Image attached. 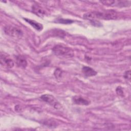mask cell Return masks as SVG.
<instances>
[{
	"label": "cell",
	"mask_w": 131,
	"mask_h": 131,
	"mask_svg": "<svg viewBox=\"0 0 131 131\" xmlns=\"http://www.w3.org/2000/svg\"><path fill=\"white\" fill-rule=\"evenodd\" d=\"M118 15L115 11L107 10L102 12L93 11L85 13L83 15V17L89 20H95L96 19H115L117 18Z\"/></svg>",
	"instance_id": "cell-1"
},
{
	"label": "cell",
	"mask_w": 131,
	"mask_h": 131,
	"mask_svg": "<svg viewBox=\"0 0 131 131\" xmlns=\"http://www.w3.org/2000/svg\"><path fill=\"white\" fill-rule=\"evenodd\" d=\"M52 51L56 56L63 57H72L74 55V51L71 48L62 45H56L52 49Z\"/></svg>",
	"instance_id": "cell-2"
},
{
	"label": "cell",
	"mask_w": 131,
	"mask_h": 131,
	"mask_svg": "<svg viewBox=\"0 0 131 131\" xmlns=\"http://www.w3.org/2000/svg\"><path fill=\"white\" fill-rule=\"evenodd\" d=\"M40 98L44 102L53 106L56 109H59L61 107V105L58 101L52 95L50 94H44L41 96Z\"/></svg>",
	"instance_id": "cell-3"
},
{
	"label": "cell",
	"mask_w": 131,
	"mask_h": 131,
	"mask_svg": "<svg viewBox=\"0 0 131 131\" xmlns=\"http://www.w3.org/2000/svg\"><path fill=\"white\" fill-rule=\"evenodd\" d=\"M4 31L6 34L15 37H21L23 35V31L19 28L12 26L5 27Z\"/></svg>",
	"instance_id": "cell-4"
},
{
	"label": "cell",
	"mask_w": 131,
	"mask_h": 131,
	"mask_svg": "<svg viewBox=\"0 0 131 131\" xmlns=\"http://www.w3.org/2000/svg\"><path fill=\"white\" fill-rule=\"evenodd\" d=\"M1 64L2 67L6 68H12L14 66L13 60L4 53H1Z\"/></svg>",
	"instance_id": "cell-5"
},
{
	"label": "cell",
	"mask_w": 131,
	"mask_h": 131,
	"mask_svg": "<svg viewBox=\"0 0 131 131\" xmlns=\"http://www.w3.org/2000/svg\"><path fill=\"white\" fill-rule=\"evenodd\" d=\"M32 9L33 13L39 17H42L46 14V12L43 8L37 4H34L32 7Z\"/></svg>",
	"instance_id": "cell-6"
},
{
	"label": "cell",
	"mask_w": 131,
	"mask_h": 131,
	"mask_svg": "<svg viewBox=\"0 0 131 131\" xmlns=\"http://www.w3.org/2000/svg\"><path fill=\"white\" fill-rule=\"evenodd\" d=\"M101 3H103L104 5H110V6H127L128 3H129V1H100Z\"/></svg>",
	"instance_id": "cell-7"
},
{
	"label": "cell",
	"mask_w": 131,
	"mask_h": 131,
	"mask_svg": "<svg viewBox=\"0 0 131 131\" xmlns=\"http://www.w3.org/2000/svg\"><path fill=\"white\" fill-rule=\"evenodd\" d=\"M15 62L16 64L21 68H25L27 66V61L26 58L21 55H17L15 57Z\"/></svg>",
	"instance_id": "cell-8"
},
{
	"label": "cell",
	"mask_w": 131,
	"mask_h": 131,
	"mask_svg": "<svg viewBox=\"0 0 131 131\" xmlns=\"http://www.w3.org/2000/svg\"><path fill=\"white\" fill-rule=\"evenodd\" d=\"M73 101L74 103L79 105H88L90 104V102L87 99L83 98L81 96H75L73 98Z\"/></svg>",
	"instance_id": "cell-9"
},
{
	"label": "cell",
	"mask_w": 131,
	"mask_h": 131,
	"mask_svg": "<svg viewBox=\"0 0 131 131\" xmlns=\"http://www.w3.org/2000/svg\"><path fill=\"white\" fill-rule=\"evenodd\" d=\"M24 19L26 21H27L28 23H29L34 29H35L36 30H37L38 31H41L43 28L42 25L41 24H40L38 22H36L34 20H31L30 19H28L27 18H24Z\"/></svg>",
	"instance_id": "cell-10"
},
{
	"label": "cell",
	"mask_w": 131,
	"mask_h": 131,
	"mask_svg": "<svg viewBox=\"0 0 131 131\" xmlns=\"http://www.w3.org/2000/svg\"><path fill=\"white\" fill-rule=\"evenodd\" d=\"M82 71L83 73L86 76H93L96 75L97 73L96 71H95L91 67L84 66L82 69Z\"/></svg>",
	"instance_id": "cell-11"
},
{
	"label": "cell",
	"mask_w": 131,
	"mask_h": 131,
	"mask_svg": "<svg viewBox=\"0 0 131 131\" xmlns=\"http://www.w3.org/2000/svg\"><path fill=\"white\" fill-rule=\"evenodd\" d=\"M56 22L63 24H70L74 22L73 20L71 19H63V18H59L57 20H56Z\"/></svg>",
	"instance_id": "cell-12"
},
{
	"label": "cell",
	"mask_w": 131,
	"mask_h": 131,
	"mask_svg": "<svg viewBox=\"0 0 131 131\" xmlns=\"http://www.w3.org/2000/svg\"><path fill=\"white\" fill-rule=\"evenodd\" d=\"M54 74L56 78H61V77L62 76V71L60 69L57 68L55 70Z\"/></svg>",
	"instance_id": "cell-13"
},
{
	"label": "cell",
	"mask_w": 131,
	"mask_h": 131,
	"mask_svg": "<svg viewBox=\"0 0 131 131\" xmlns=\"http://www.w3.org/2000/svg\"><path fill=\"white\" fill-rule=\"evenodd\" d=\"M116 93L118 95H120V96H123V90H122V89L121 86H118L117 88H116Z\"/></svg>",
	"instance_id": "cell-14"
},
{
	"label": "cell",
	"mask_w": 131,
	"mask_h": 131,
	"mask_svg": "<svg viewBox=\"0 0 131 131\" xmlns=\"http://www.w3.org/2000/svg\"><path fill=\"white\" fill-rule=\"evenodd\" d=\"M124 77L125 79H129V80L130 79V70L127 71H126V72L124 73Z\"/></svg>",
	"instance_id": "cell-15"
}]
</instances>
